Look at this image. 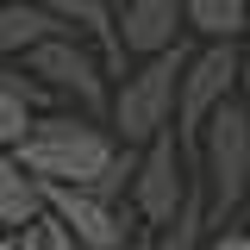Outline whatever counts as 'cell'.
<instances>
[{
	"label": "cell",
	"instance_id": "obj_17",
	"mask_svg": "<svg viewBox=\"0 0 250 250\" xmlns=\"http://www.w3.org/2000/svg\"><path fill=\"white\" fill-rule=\"evenodd\" d=\"M131 250H150V231H144V238H138V244H131Z\"/></svg>",
	"mask_w": 250,
	"mask_h": 250
},
{
	"label": "cell",
	"instance_id": "obj_1",
	"mask_svg": "<svg viewBox=\"0 0 250 250\" xmlns=\"http://www.w3.org/2000/svg\"><path fill=\"white\" fill-rule=\"evenodd\" d=\"M119 150L125 144L113 138L106 119H88V113H44V119L31 125V138L19 144V163H25L31 182H44V188H94L106 169H113Z\"/></svg>",
	"mask_w": 250,
	"mask_h": 250
},
{
	"label": "cell",
	"instance_id": "obj_16",
	"mask_svg": "<svg viewBox=\"0 0 250 250\" xmlns=\"http://www.w3.org/2000/svg\"><path fill=\"white\" fill-rule=\"evenodd\" d=\"M13 250H44V231H38V225H31V231H19V238H13Z\"/></svg>",
	"mask_w": 250,
	"mask_h": 250
},
{
	"label": "cell",
	"instance_id": "obj_3",
	"mask_svg": "<svg viewBox=\"0 0 250 250\" xmlns=\"http://www.w3.org/2000/svg\"><path fill=\"white\" fill-rule=\"evenodd\" d=\"M200 188H207V213L213 231L231 225V213L250 200V106L225 100L200 138Z\"/></svg>",
	"mask_w": 250,
	"mask_h": 250
},
{
	"label": "cell",
	"instance_id": "obj_7",
	"mask_svg": "<svg viewBox=\"0 0 250 250\" xmlns=\"http://www.w3.org/2000/svg\"><path fill=\"white\" fill-rule=\"evenodd\" d=\"M182 31H188V0H119V38L131 62L182 50Z\"/></svg>",
	"mask_w": 250,
	"mask_h": 250
},
{
	"label": "cell",
	"instance_id": "obj_18",
	"mask_svg": "<svg viewBox=\"0 0 250 250\" xmlns=\"http://www.w3.org/2000/svg\"><path fill=\"white\" fill-rule=\"evenodd\" d=\"M244 57H250V38H244Z\"/></svg>",
	"mask_w": 250,
	"mask_h": 250
},
{
	"label": "cell",
	"instance_id": "obj_19",
	"mask_svg": "<svg viewBox=\"0 0 250 250\" xmlns=\"http://www.w3.org/2000/svg\"><path fill=\"white\" fill-rule=\"evenodd\" d=\"M0 13H6V0H0Z\"/></svg>",
	"mask_w": 250,
	"mask_h": 250
},
{
	"label": "cell",
	"instance_id": "obj_15",
	"mask_svg": "<svg viewBox=\"0 0 250 250\" xmlns=\"http://www.w3.org/2000/svg\"><path fill=\"white\" fill-rule=\"evenodd\" d=\"M207 250H250V225H225V231H213Z\"/></svg>",
	"mask_w": 250,
	"mask_h": 250
},
{
	"label": "cell",
	"instance_id": "obj_10",
	"mask_svg": "<svg viewBox=\"0 0 250 250\" xmlns=\"http://www.w3.org/2000/svg\"><path fill=\"white\" fill-rule=\"evenodd\" d=\"M57 38H75V31L50 13V0H6V13H0V50L6 57L25 62L38 44H57Z\"/></svg>",
	"mask_w": 250,
	"mask_h": 250
},
{
	"label": "cell",
	"instance_id": "obj_9",
	"mask_svg": "<svg viewBox=\"0 0 250 250\" xmlns=\"http://www.w3.org/2000/svg\"><path fill=\"white\" fill-rule=\"evenodd\" d=\"M50 13H57L82 44H94L119 82L131 75V69H125V38H119V13H113V0H50Z\"/></svg>",
	"mask_w": 250,
	"mask_h": 250
},
{
	"label": "cell",
	"instance_id": "obj_8",
	"mask_svg": "<svg viewBox=\"0 0 250 250\" xmlns=\"http://www.w3.org/2000/svg\"><path fill=\"white\" fill-rule=\"evenodd\" d=\"M57 94L31 75L25 62H0V150H19L31 138V125L50 113Z\"/></svg>",
	"mask_w": 250,
	"mask_h": 250
},
{
	"label": "cell",
	"instance_id": "obj_4",
	"mask_svg": "<svg viewBox=\"0 0 250 250\" xmlns=\"http://www.w3.org/2000/svg\"><path fill=\"white\" fill-rule=\"evenodd\" d=\"M238 75H244V44H200L188 57L182 75V113H175V138H182L188 169L200 175V138L225 100H238Z\"/></svg>",
	"mask_w": 250,
	"mask_h": 250
},
{
	"label": "cell",
	"instance_id": "obj_6",
	"mask_svg": "<svg viewBox=\"0 0 250 250\" xmlns=\"http://www.w3.org/2000/svg\"><path fill=\"white\" fill-rule=\"evenodd\" d=\"M194 169H188L182 156V138L169 131V138H156L150 150H144V163H138V182H131V213L144 219V231H163L169 219L188 207V194H194Z\"/></svg>",
	"mask_w": 250,
	"mask_h": 250
},
{
	"label": "cell",
	"instance_id": "obj_14",
	"mask_svg": "<svg viewBox=\"0 0 250 250\" xmlns=\"http://www.w3.org/2000/svg\"><path fill=\"white\" fill-rule=\"evenodd\" d=\"M38 231H44V250H88L82 238H75V231H69V225H62V219H44Z\"/></svg>",
	"mask_w": 250,
	"mask_h": 250
},
{
	"label": "cell",
	"instance_id": "obj_12",
	"mask_svg": "<svg viewBox=\"0 0 250 250\" xmlns=\"http://www.w3.org/2000/svg\"><path fill=\"white\" fill-rule=\"evenodd\" d=\"M188 31H200L207 44H244L250 0H188Z\"/></svg>",
	"mask_w": 250,
	"mask_h": 250
},
{
	"label": "cell",
	"instance_id": "obj_11",
	"mask_svg": "<svg viewBox=\"0 0 250 250\" xmlns=\"http://www.w3.org/2000/svg\"><path fill=\"white\" fill-rule=\"evenodd\" d=\"M44 182H31L19 150H0V231L6 238H19L31 225H44Z\"/></svg>",
	"mask_w": 250,
	"mask_h": 250
},
{
	"label": "cell",
	"instance_id": "obj_13",
	"mask_svg": "<svg viewBox=\"0 0 250 250\" xmlns=\"http://www.w3.org/2000/svg\"><path fill=\"white\" fill-rule=\"evenodd\" d=\"M213 244V213H207V188L194 182V194H188V207L163 231H150V250H207Z\"/></svg>",
	"mask_w": 250,
	"mask_h": 250
},
{
	"label": "cell",
	"instance_id": "obj_2",
	"mask_svg": "<svg viewBox=\"0 0 250 250\" xmlns=\"http://www.w3.org/2000/svg\"><path fill=\"white\" fill-rule=\"evenodd\" d=\"M188 57L194 50H163V57L138 62L125 82H113V138H119L125 150H150L156 138H169L175 131V113H182V75H188Z\"/></svg>",
	"mask_w": 250,
	"mask_h": 250
},
{
	"label": "cell",
	"instance_id": "obj_5",
	"mask_svg": "<svg viewBox=\"0 0 250 250\" xmlns=\"http://www.w3.org/2000/svg\"><path fill=\"white\" fill-rule=\"evenodd\" d=\"M25 69L57 94V100H69L75 113H88V119H106V113H113V69H106V57H100L94 44H82V38L38 44L25 57Z\"/></svg>",
	"mask_w": 250,
	"mask_h": 250
},
{
	"label": "cell",
	"instance_id": "obj_20",
	"mask_svg": "<svg viewBox=\"0 0 250 250\" xmlns=\"http://www.w3.org/2000/svg\"><path fill=\"white\" fill-rule=\"evenodd\" d=\"M0 238H6V231H0Z\"/></svg>",
	"mask_w": 250,
	"mask_h": 250
}]
</instances>
